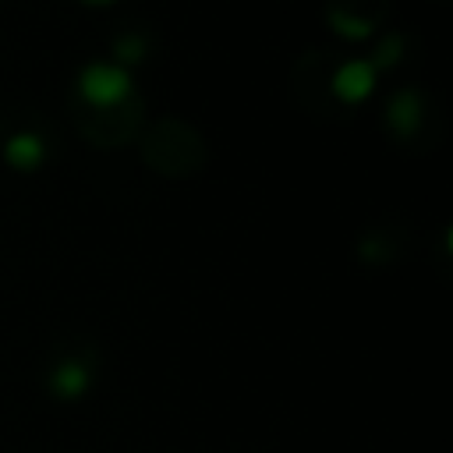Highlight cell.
<instances>
[{
	"label": "cell",
	"instance_id": "1",
	"mask_svg": "<svg viewBox=\"0 0 453 453\" xmlns=\"http://www.w3.org/2000/svg\"><path fill=\"white\" fill-rule=\"evenodd\" d=\"M131 74H127V67H120V64H106V60H99V64H88L81 74H78V92H81V99L85 103H92V106H117V103H124L127 96H131Z\"/></svg>",
	"mask_w": 453,
	"mask_h": 453
},
{
	"label": "cell",
	"instance_id": "2",
	"mask_svg": "<svg viewBox=\"0 0 453 453\" xmlns=\"http://www.w3.org/2000/svg\"><path fill=\"white\" fill-rule=\"evenodd\" d=\"M375 81H379L375 64L368 57H354L333 71V96L343 103H365L375 92Z\"/></svg>",
	"mask_w": 453,
	"mask_h": 453
},
{
	"label": "cell",
	"instance_id": "3",
	"mask_svg": "<svg viewBox=\"0 0 453 453\" xmlns=\"http://www.w3.org/2000/svg\"><path fill=\"white\" fill-rule=\"evenodd\" d=\"M46 156V142L35 134V131H18L4 142V159L14 166V170H35Z\"/></svg>",
	"mask_w": 453,
	"mask_h": 453
},
{
	"label": "cell",
	"instance_id": "4",
	"mask_svg": "<svg viewBox=\"0 0 453 453\" xmlns=\"http://www.w3.org/2000/svg\"><path fill=\"white\" fill-rule=\"evenodd\" d=\"M389 127L396 134H411L418 124H421V103H418V92H400L389 99Z\"/></svg>",
	"mask_w": 453,
	"mask_h": 453
},
{
	"label": "cell",
	"instance_id": "5",
	"mask_svg": "<svg viewBox=\"0 0 453 453\" xmlns=\"http://www.w3.org/2000/svg\"><path fill=\"white\" fill-rule=\"evenodd\" d=\"M85 386H88V372L78 361H67L53 372V389L60 396H78V393H85Z\"/></svg>",
	"mask_w": 453,
	"mask_h": 453
},
{
	"label": "cell",
	"instance_id": "6",
	"mask_svg": "<svg viewBox=\"0 0 453 453\" xmlns=\"http://www.w3.org/2000/svg\"><path fill=\"white\" fill-rule=\"evenodd\" d=\"M333 25H336V32H340L343 39H368V35H372V21H365V18H350L347 11L333 14Z\"/></svg>",
	"mask_w": 453,
	"mask_h": 453
},
{
	"label": "cell",
	"instance_id": "7",
	"mask_svg": "<svg viewBox=\"0 0 453 453\" xmlns=\"http://www.w3.org/2000/svg\"><path fill=\"white\" fill-rule=\"evenodd\" d=\"M400 50H403V42H400L396 35H389V39L382 42V50H379L375 57H368V60H372V64H375V71H379V67H389L393 60H400Z\"/></svg>",
	"mask_w": 453,
	"mask_h": 453
},
{
	"label": "cell",
	"instance_id": "8",
	"mask_svg": "<svg viewBox=\"0 0 453 453\" xmlns=\"http://www.w3.org/2000/svg\"><path fill=\"white\" fill-rule=\"evenodd\" d=\"M88 7H110V4H117V0H85Z\"/></svg>",
	"mask_w": 453,
	"mask_h": 453
}]
</instances>
